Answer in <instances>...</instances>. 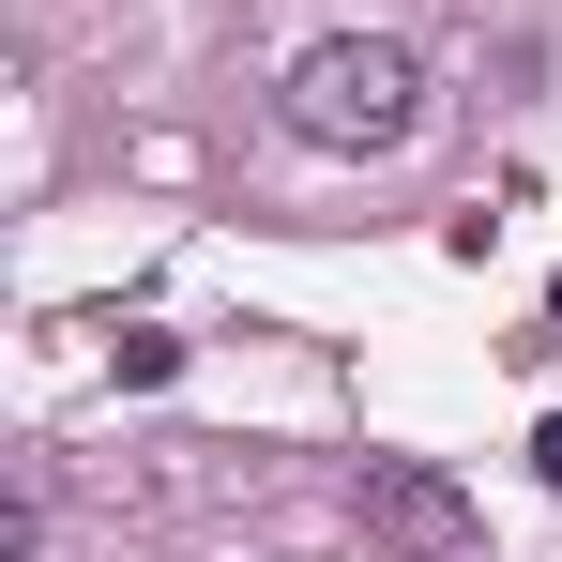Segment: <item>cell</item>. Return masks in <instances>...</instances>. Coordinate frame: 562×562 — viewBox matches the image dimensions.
<instances>
[{
    "label": "cell",
    "instance_id": "6da1fadb",
    "mask_svg": "<svg viewBox=\"0 0 562 562\" xmlns=\"http://www.w3.org/2000/svg\"><path fill=\"white\" fill-rule=\"evenodd\" d=\"M411 122H426V61L395 31H319L289 61V137L319 153H411Z\"/></svg>",
    "mask_w": 562,
    "mask_h": 562
},
{
    "label": "cell",
    "instance_id": "7a4b0ae2",
    "mask_svg": "<svg viewBox=\"0 0 562 562\" xmlns=\"http://www.w3.org/2000/svg\"><path fill=\"white\" fill-rule=\"evenodd\" d=\"M350 502H366V532H380L395 562H471V532H486L471 486H457V471H426V457H366Z\"/></svg>",
    "mask_w": 562,
    "mask_h": 562
},
{
    "label": "cell",
    "instance_id": "3957f363",
    "mask_svg": "<svg viewBox=\"0 0 562 562\" xmlns=\"http://www.w3.org/2000/svg\"><path fill=\"white\" fill-rule=\"evenodd\" d=\"M0 562H46V471H15V502H0Z\"/></svg>",
    "mask_w": 562,
    "mask_h": 562
},
{
    "label": "cell",
    "instance_id": "277c9868",
    "mask_svg": "<svg viewBox=\"0 0 562 562\" xmlns=\"http://www.w3.org/2000/svg\"><path fill=\"white\" fill-rule=\"evenodd\" d=\"M106 366H122L137 395H153V380H183V335H153V319H122V350H106Z\"/></svg>",
    "mask_w": 562,
    "mask_h": 562
},
{
    "label": "cell",
    "instance_id": "5b68a950",
    "mask_svg": "<svg viewBox=\"0 0 562 562\" xmlns=\"http://www.w3.org/2000/svg\"><path fill=\"white\" fill-rule=\"evenodd\" d=\"M532 471H548V486H562V411H548V426H532Z\"/></svg>",
    "mask_w": 562,
    "mask_h": 562
},
{
    "label": "cell",
    "instance_id": "8992f818",
    "mask_svg": "<svg viewBox=\"0 0 562 562\" xmlns=\"http://www.w3.org/2000/svg\"><path fill=\"white\" fill-rule=\"evenodd\" d=\"M548 335H562V274H548Z\"/></svg>",
    "mask_w": 562,
    "mask_h": 562
}]
</instances>
